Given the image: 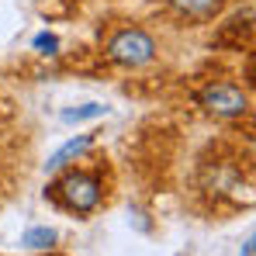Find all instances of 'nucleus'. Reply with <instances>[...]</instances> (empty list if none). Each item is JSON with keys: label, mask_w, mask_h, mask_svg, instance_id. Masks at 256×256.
<instances>
[{"label": "nucleus", "mask_w": 256, "mask_h": 256, "mask_svg": "<svg viewBox=\"0 0 256 256\" xmlns=\"http://www.w3.org/2000/svg\"><path fill=\"white\" fill-rule=\"evenodd\" d=\"M35 48H38L42 56H56V52H59V38H56L52 32H42V35L35 38Z\"/></svg>", "instance_id": "obj_9"}, {"label": "nucleus", "mask_w": 256, "mask_h": 256, "mask_svg": "<svg viewBox=\"0 0 256 256\" xmlns=\"http://www.w3.org/2000/svg\"><path fill=\"white\" fill-rule=\"evenodd\" d=\"M45 198L62 212L90 214L104 201V173L100 170H59V176L45 187Z\"/></svg>", "instance_id": "obj_1"}, {"label": "nucleus", "mask_w": 256, "mask_h": 256, "mask_svg": "<svg viewBox=\"0 0 256 256\" xmlns=\"http://www.w3.org/2000/svg\"><path fill=\"white\" fill-rule=\"evenodd\" d=\"M100 114H108V108H100V104H84V108H76V111H62V122H86V118H100Z\"/></svg>", "instance_id": "obj_8"}, {"label": "nucleus", "mask_w": 256, "mask_h": 256, "mask_svg": "<svg viewBox=\"0 0 256 256\" xmlns=\"http://www.w3.org/2000/svg\"><path fill=\"white\" fill-rule=\"evenodd\" d=\"M21 246H28V250H52L56 246V232L52 228H28L21 236Z\"/></svg>", "instance_id": "obj_7"}, {"label": "nucleus", "mask_w": 256, "mask_h": 256, "mask_svg": "<svg viewBox=\"0 0 256 256\" xmlns=\"http://www.w3.org/2000/svg\"><path fill=\"white\" fill-rule=\"evenodd\" d=\"M90 146H94V135H80V138H70V142H66V146H62V149H59V152H56V156H52V160L45 163V166H48V173L66 170V166H70V160H80V156H84Z\"/></svg>", "instance_id": "obj_6"}, {"label": "nucleus", "mask_w": 256, "mask_h": 256, "mask_svg": "<svg viewBox=\"0 0 256 256\" xmlns=\"http://www.w3.org/2000/svg\"><path fill=\"white\" fill-rule=\"evenodd\" d=\"M163 4L173 18H180L187 24H208L214 18H222L228 0H163Z\"/></svg>", "instance_id": "obj_5"}, {"label": "nucleus", "mask_w": 256, "mask_h": 256, "mask_svg": "<svg viewBox=\"0 0 256 256\" xmlns=\"http://www.w3.org/2000/svg\"><path fill=\"white\" fill-rule=\"evenodd\" d=\"M156 56H160L156 38L138 24H122L104 38V59L114 62V66H125V70H142Z\"/></svg>", "instance_id": "obj_2"}, {"label": "nucleus", "mask_w": 256, "mask_h": 256, "mask_svg": "<svg viewBox=\"0 0 256 256\" xmlns=\"http://www.w3.org/2000/svg\"><path fill=\"white\" fill-rule=\"evenodd\" d=\"M212 45L214 48H228V52H250L253 48V4L236 10L225 24H218Z\"/></svg>", "instance_id": "obj_4"}, {"label": "nucleus", "mask_w": 256, "mask_h": 256, "mask_svg": "<svg viewBox=\"0 0 256 256\" xmlns=\"http://www.w3.org/2000/svg\"><path fill=\"white\" fill-rule=\"evenodd\" d=\"M198 104L218 122H239V118H250V111H253L250 90H242L232 80H208L198 90Z\"/></svg>", "instance_id": "obj_3"}]
</instances>
